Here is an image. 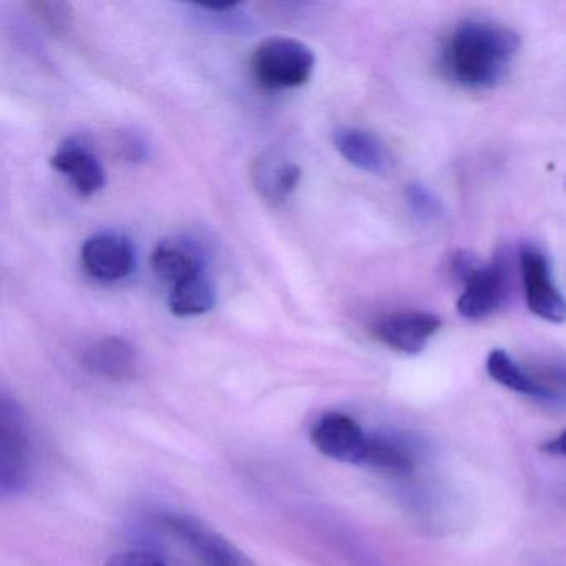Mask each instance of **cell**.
I'll return each mask as SVG.
<instances>
[{
	"mask_svg": "<svg viewBox=\"0 0 566 566\" xmlns=\"http://www.w3.org/2000/svg\"><path fill=\"white\" fill-rule=\"evenodd\" d=\"M520 51L515 31L482 19L460 22L447 39L442 67L455 84L489 91L502 84Z\"/></svg>",
	"mask_w": 566,
	"mask_h": 566,
	"instance_id": "1",
	"label": "cell"
},
{
	"mask_svg": "<svg viewBox=\"0 0 566 566\" xmlns=\"http://www.w3.org/2000/svg\"><path fill=\"white\" fill-rule=\"evenodd\" d=\"M32 439L28 417L11 394H0V495L19 496L31 483Z\"/></svg>",
	"mask_w": 566,
	"mask_h": 566,
	"instance_id": "2",
	"label": "cell"
},
{
	"mask_svg": "<svg viewBox=\"0 0 566 566\" xmlns=\"http://www.w3.org/2000/svg\"><path fill=\"white\" fill-rule=\"evenodd\" d=\"M314 67L316 55L297 39H266L251 55V72L258 84L268 91L301 87L307 84Z\"/></svg>",
	"mask_w": 566,
	"mask_h": 566,
	"instance_id": "3",
	"label": "cell"
},
{
	"mask_svg": "<svg viewBox=\"0 0 566 566\" xmlns=\"http://www.w3.org/2000/svg\"><path fill=\"white\" fill-rule=\"evenodd\" d=\"M164 525L185 543L207 566H258L227 536L211 528L197 516L167 513Z\"/></svg>",
	"mask_w": 566,
	"mask_h": 566,
	"instance_id": "4",
	"label": "cell"
},
{
	"mask_svg": "<svg viewBox=\"0 0 566 566\" xmlns=\"http://www.w3.org/2000/svg\"><path fill=\"white\" fill-rule=\"evenodd\" d=\"M520 268L528 310L548 323H565L566 300L553 281L545 254L536 248L523 247L520 253Z\"/></svg>",
	"mask_w": 566,
	"mask_h": 566,
	"instance_id": "5",
	"label": "cell"
},
{
	"mask_svg": "<svg viewBox=\"0 0 566 566\" xmlns=\"http://www.w3.org/2000/svg\"><path fill=\"white\" fill-rule=\"evenodd\" d=\"M311 442L324 457L337 462L364 465L369 433L343 412H327L317 419L311 430Z\"/></svg>",
	"mask_w": 566,
	"mask_h": 566,
	"instance_id": "6",
	"label": "cell"
},
{
	"mask_svg": "<svg viewBox=\"0 0 566 566\" xmlns=\"http://www.w3.org/2000/svg\"><path fill=\"white\" fill-rule=\"evenodd\" d=\"M82 264L94 280L117 283L134 273L137 264L134 244L117 231H102L82 247Z\"/></svg>",
	"mask_w": 566,
	"mask_h": 566,
	"instance_id": "7",
	"label": "cell"
},
{
	"mask_svg": "<svg viewBox=\"0 0 566 566\" xmlns=\"http://www.w3.org/2000/svg\"><path fill=\"white\" fill-rule=\"evenodd\" d=\"M462 284L463 293L457 301V311L470 321L492 316L509 294V274L502 261L480 264Z\"/></svg>",
	"mask_w": 566,
	"mask_h": 566,
	"instance_id": "8",
	"label": "cell"
},
{
	"mask_svg": "<svg viewBox=\"0 0 566 566\" xmlns=\"http://www.w3.org/2000/svg\"><path fill=\"white\" fill-rule=\"evenodd\" d=\"M442 319L423 311L389 314L377 321L374 333L380 343L407 356H416L426 349L429 340L439 333Z\"/></svg>",
	"mask_w": 566,
	"mask_h": 566,
	"instance_id": "9",
	"label": "cell"
},
{
	"mask_svg": "<svg viewBox=\"0 0 566 566\" xmlns=\"http://www.w3.org/2000/svg\"><path fill=\"white\" fill-rule=\"evenodd\" d=\"M51 165L69 178L81 197H94L107 184L105 168L94 148L78 138H67L51 157Z\"/></svg>",
	"mask_w": 566,
	"mask_h": 566,
	"instance_id": "10",
	"label": "cell"
},
{
	"mask_svg": "<svg viewBox=\"0 0 566 566\" xmlns=\"http://www.w3.org/2000/svg\"><path fill=\"white\" fill-rule=\"evenodd\" d=\"M151 268L160 280L171 286L207 271V260L200 244L188 237L165 238L151 254Z\"/></svg>",
	"mask_w": 566,
	"mask_h": 566,
	"instance_id": "11",
	"label": "cell"
},
{
	"mask_svg": "<svg viewBox=\"0 0 566 566\" xmlns=\"http://www.w3.org/2000/svg\"><path fill=\"white\" fill-rule=\"evenodd\" d=\"M82 366L94 376L111 380H130L140 366L134 344L124 337L108 336L92 343L82 354Z\"/></svg>",
	"mask_w": 566,
	"mask_h": 566,
	"instance_id": "12",
	"label": "cell"
},
{
	"mask_svg": "<svg viewBox=\"0 0 566 566\" xmlns=\"http://www.w3.org/2000/svg\"><path fill=\"white\" fill-rule=\"evenodd\" d=\"M333 144L340 157L357 170L370 175H384L389 171V151L370 132L357 127H340L334 130Z\"/></svg>",
	"mask_w": 566,
	"mask_h": 566,
	"instance_id": "13",
	"label": "cell"
},
{
	"mask_svg": "<svg viewBox=\"0 0 566 566\" xmlns=\"http://www.w3.org/2000/svg\"><path fill=\"white\" fill-rule=\"evenodd\" d=\"M300 180L301 168L281 155L264 154L254 161V188L268 203H284L296 191Z\"/></svg>",
	"mask_w": 566,
	"mask_h": 566,
	"instance_id": "14",
	"label": "cell"
},
{
	"mask_svg": "<svg viewBox=\"0 0 566 566\" xmlns=\"http://www.w3.org/2000/svg\"><path fill=\"white\" fill-rule=\"evenodd\" d=\"M217 304V287L210 274H197L171 286L168 307L177 317H197L210 313Z\"/></svg>",
	"mask_w": 566,
	"mask_h": 566,
	"instance_id": "15",
	"label": "cell"
},
{
	"mask_svg": "<svg viewBox=\"0 0 566 566\" xmlns=\"http://www.w3.org/2000/svg\"><path fill=\"white\" fill-rule=\"evenodd\" d=\"M364 465L384 470L390 473H409L416 467V455L407 440L394 436H369V449H367Z\"/></svg>",
	"mask_w": 566,
	"mask_h": 566,
	"instance_id": "16",
	"label": "cell"
},
{
	"mask_svg": "<svg viewBox=\"0 0 566 566\" xmlns=\"http://www.w3.org/2000/svg\"><path fill=\"white\" fill-rule=\"evenodd\" d=\"M486 373L495 382L502 384L506 389L532 396L533 390L528 370L520 366L506 350L493 349L489 354V357H486Z\"/></svg>",
	"mask_w": 566,
	"mask_h": 566,
	"instance_id": "17",
	"label": "cell"
},
{
	"mask_svg": "<svg viewBox=\"0 0 566 566\" xmlns=\"http://www.w3.org/2000/svg\"><path fill=\"white\" fill-rule=\"evenodd\" d=\"M526 370L532 382V397L552 402H566V366L552 364Z\"/></svg>",
	"mask_w": 566,
	"mask_h": 566,
	"instance_id": "18",
	"label": "cell"
},
{
	"mask_svg": "<svg viewBox=\"0 0 566 566\" xmlns=\"http://www.w3.org/2000/svg\"><path fill=\"white\" fill-rule=\"evenodd\" d=\"M406 201L410 211L422 221H437L443 217V205L426 185L410 184L406 187Z\"/></svg>",
	"mask_w": 566,
	"mask_h": 566,
	"instance_id": "19",
	"label": "cell"
},
{
	"mask_svg": "<svg viewBox=\"0 0 566 566\" xmlns=\"http://www.w3.org/2000/svg\"><path fill=\"white\" fill-rule=\"evenodd\" d=\"M32 8H34L39 18H41L49 28L55 29V31L67 28L69 19H71L67 4H61V2H34Z\"/></svg>",
	"mask_w": 566,
	"mask_h": 566,
	"instance_id": "20",
	"label": "cell"
},
{
	"mask_svg": "<svg viewBox=\"0 0 566 566\" xmlns=\"http://www.w3.org/2000/svg\"><path fill=\"white\" fill-rule=\"evenodd\" d=\"M107 566H170L160 556L142 549H128V552H118L108 558Z\"/></svg>",
	"mask_w": 566,
	"mask_h": 566,
	"instance_id": "21",
	"label": "cell"
},
{
	"mask_svg": "<svg viewBox=\"0 0 566 566\" xmlns=\"http://www.w3.org/2000/svg\"><path fill=\"white\" fill-rule=\"evenodd\" d=\"M124 154L130 161L142 160L147 155V145L137 135L130 134L124 140Z\"/></svg>",
	"mask_w": 566,
	"mask_h": 566,
	"instance_id": "22",
	"label": "cell"
},
{
	"mask_svg": "<svg viewBox=\"0 0 566 566\" xmlns=\"http://www.w3.org/2000/svg\"><path fill=\"white\" fill-rule=\"evenodd\" d=\"M546 452L553 453V455L566 457V430H563L558 437L549 440L543 446Z\"/></svg>",
	"mask_w": 566,
	"mask_h": 566,
	"instance_id": "23",
	"label": "cell"
}]
</instances>
